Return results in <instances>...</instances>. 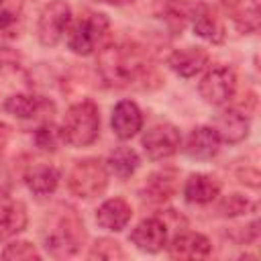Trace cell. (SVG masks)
<instances>
[{"label": "cell", "mask_w": 261, "mask_h": 261, "mask_svg": "<svg viewBox=\"0 0 261 261\" xmlns=\"http://www.w3.org/2000/svg\"><path fill=\"white\" fill-rule=\"evenodd\" d=\"M29 88L31 77L22 67H18V63H0V90H10L16 94L27 92Z\"/></svg>", "instance_id": "obj_25"}, {"label": "cell", "mask_w": 261, "mask_h": 261, "mask_svg": "<svg viewBox=\"0 0 261 261\" xmlns=\"http://www.w3.org/2000/svg\"><path fill=\"white\" fill-rule=\"evenodd\" d=\"M190 20H192L194 33L200 39H204V41H208L212 45H220L224 41V37H226L224 24H222V20L216 16V12L210 6L196 4L194 10H192V18Z\"/></svg>", "instance_id": "obj_16"}, {"label": "cell", "mask_w": 261, "mask_h": 261, "mask_svg": "<svg viewBox=\"0 0 261 261\" xmlns=\"http://www.w3.org/2000/svg\"><path fill=\"white\" fill-rule=\"evenodd\" d=\"M239 177H241L243 184H249L253 188H259V171L257 169H245V171L239 173Z\"/></svg>", "instance_id": "obj_31"}, {"label": "cell", "mask_w": 261, "mask_h": 261, "mask_svg": "<svg viewBox=\"0 0 261 261\" xmlns=\"http://www.w3.org/2000/svg\"><path fill=\"white\" fill-rule=\"evenodd\" d=\"M167 65L171 67V71H175L181 77H194L196 73H200L208 65V51L204 47L175 49L169 55Z\"/></svg>", "instance_id": "obj_19"}, {"label": "cell", "mask_w": 261, "mask_h": 261, "mask_svg": "<svg viewBox=\"0 0 261 261\" xmlns=\"http://www.w3.org/2000/svg\"><path fill=\"white\" fill-rule=\"evenodd\" d=\"M84 241H86V228L80 214L69 206H59L49 216V224L43 230L45 251L55 259L73 257L80 253Z\"/></svg>", "instance_id": "obj_2"}, {"label": "cell", "mask_w": 261, "mask_h": 261, "mask_svg": "<svg viewBox=\"0 0 261 261\" xmlns=\"http://www.w3.org/2000/svg\"><path fill=\"white\" fill-rule=\"evenodd\" d=\"M212 128L218 133L222 143L237 145L249 137L251 122H249V116L245 112H241L237 108H224L214 116Z\"/></svg>", "instance_id": "obj_11"}, {"label": "cell", "mask_w": 261, "mask_h": 261, "mask_svg": "<svg viewBox=\"0 0 261 261\" xmlns=\"http://www.w3.org/2000/svg\"><path fill=\"white\" fill-rule=\"evenodd\" d=\"M232 10L237 27L245 33H253L259 27V2L257 0H226Z\"/></svg>", "instance_id": "obj_24"}, {"label": "cell", "mask_w": 261, "mask_h": 261, "mask_svg": "<svg viewBox=\"0 0 261 261\" xmlns=\"http://www.w3.org/2000/svg\"><path fill=\"white\" fill-rule=\"evenodd\" d=\"M198 90L204 102L212 106H224L237 92V73L228 65H214L202 75Z\"/></svg>", "instance_id": "obj_7"}, {"label": "cell", "mask_w": 261, "mask_h": 261, "mask_svg": "<svg viewBox=\"0 0 261 261\" xmlns=\"http://www.w3.org/2000/svg\"><path fill=\"white\" fill-rule=\"evenodd\" d=\"M71 27V6L65 0H51L37 20V37L43 47H55Z\"/></svg>", "instance_id": "obj_6"}, {"label": "cell", "mask_w": 261, "mask_h": 261, "mask_svg": "<svg viewBox=\"0 0 261 261\" xmlns=\"http://www.w3.org/2000/svg\"><path fill=\"white\" fill-rule=\"evenodd\" d=\"M212 253L210 241L200 232H181L167 245V255L171 259H204Z\"/></svg>", "instance_id": "obj_14"}, {"label": "cell", "mask_w": 261, "mask_h": 261, "mask_svg": "<svg viewBox=\"0 0 261 261\" xmlns=\"http://www.w3.org/2000/svg\"><path fill=\"white\" fill-rule=\"evenodd\" d=\"M67 186L71 194L77 198H96L100 196L108 186V167L98 157H86L77 159L69 173H67Z\"/></svg>", "instance_id": "obj_4"}, {"label": "cell", "mask_w": 261, "mask_h": 261, "mask_svg": "<svg viewBox=\"0 0 261 261\" xmlns=\"http://www.w3.org/2000/svg\"><path fill=\"white\" fill-rule=\"evenodd\" d=\"M167 237H169V226L161 216H151L141 220L133 230H130V243L145 251V253H159L163 247H167Z\"/></svg>", "instance_id": "obj_9"}, {"label": "cell", "mask_w": 261, "mask_h": 261, "mask_svg": "<svg viewBox=\"0 0 261 261\" xmlns=\"http://www.w3.org/2000/svg\"><path fill=\"white\" fill-rule=\"evenodd\" d=\"M133 218V208L124 198H108L96 210V222L104 230L120 232Z\"/></svg>", "instance_id": "obj_17"}, {"label": "cell", "mask_w": 261, "mask_h": 261, "mask_svg": "<svg viewBox=\"0 0 261 261\" xmlns=\"http://www.w3.org/2000/svg\"><path fill=\"white\" fill-rule=\"evenodd\" d=\"M218 210H220L222 216H241V214L255 212V210H257V204L251 202V200H247V198L241 196V194H230V196H226V198L220 202Z\"/></svg>", "instance_id": "obj_29"}, {"label": "cell", "mask_w": 261, "mask_h": 261, "mask_svg": "<svg viewBox=\"0 0 261 261\" xmlns=\"http://www.w3.org/2000/svg\"><path fill=\"white\" fill-rule=\"evenodd\" d=\"M110 124L120 141H128L143 128V112L133 100H120L112 108Z\"/></svg>", "instance_id": "obj_12"}, {"label": "cell", "mask_w": 261, "mask_h": 261, "mask_svg": "<svg viewBox=\"0 0 261 261\" xmlns=\"http://www.w3.org/2000/svg\"><path fill=\"white\" fill-rule=\"evenodd\" d=\"M177 188H179V171L173 167H163V169L153 171L147 177L143 194L149 202L163 204L177 194Z\"/></svg>", "instance_id": "obj_13"}, {"label": "cell", "mask_w": 261, "mask_h": 261, "mask_svg": "<svg viewBox=\"0 0 261 261\" xmlns=\"http://www.w3.org/2000/svg\"><path fill=\"white\" fill-rule=\"evenodd\" d=\"M96 2H102V4H110V6H126V4H133L135 0H96Z\"/></svg>", "instance_id": "obj_33"}, {"label": "cell", "mask_w": 261, "mask_h": 261, "mask_svg": "<svg viewBox=\"0 0 261 261\" xmlns=\"http://www.w3.org/2000/svg\"><path fill=\"white\" fill-rule=\"evenodd\" d=\"M98 73L106 86L149 90L159 75L149 53L135 43H108L98 53Z\"/></svg>", "instance_id": "obj_1"}, {"label": "cell", "mask_w": 261, "mask_h": 261, "mask_svg": "<svg viewBox=\"0 0 261 261\" xmlns=\"http://www.w3.org/2000/svg\"><path fill=\"white\" fill-rule=\"evenodd\" d=\"M59 179H61V173L53 165H33L24 175L27 188L37 196L53 194L55 188L59 186Z\"/></svg>", "instance_id": "obj_22"}, {"label": "cell", "mask_w": 261, "mask_h": 261, "mask_svg": "<svg viewBox=\"0 0 261 261\" xmlns=\"http://www.w3.org/2000/svg\"><path fill=\"white\" fill-rule=\"evenodd\" d=\"M88 257L90 259H102V261H114V259H124L126 253H124V249L120 247L118 241L104 237V239H98L92 245Z\"/></svg>", "instance_id": "obj_27"}, {"label": "cell", "mask_w": 261, "mask_h": 261, "mask_svg": "<svg viewBox=\"0 0 261 261\" xmlns=\"http://www.w3.org/2000/svg\"><path fill=\"white\" fill-rule=\"evenodd\" d=\"M24 0H0V31L12 27L20 12H22Z\"/></svg>", "instance_id": "obj_30"}, {"label": "cell", "mask_w": 261, "mask_h": 261, "mask_svg": "<svg viewBox=\"0 0 261 261\" xmlns=\"http://www.w3.org/2000/svg\"><path fill=\"white\" fill-rule=\"evenodd\" d=\"M108 16L102 12H84L67 31V47L75 55L94 53L108 33Z\"/></svg>", "instance_id": "obj_5"}, {"label": "cell", "mask_w": 261, "mask_h": 261, "mask_svg": "<svg viewBox=\"0 0 261 261\" xmlns=\"http://www.w3.org/2000/svg\"><path fill=\"white\" fill-rule=\"evenodd\" d=\"M4 110L16 118L29 120V118H39V116L51 118V114L55 112V106L49 98H43L31 92H16L4 100Z\"/></svg>", "instance_id": "obj_10"}, {"label": "cell", "mask_w": 261, "mask_h": 261, "mask_svg": "<svg viewBox=\"0 0 261 261\" xmlns=\"http://www.w3.org/2000/svg\"><path fill=\"white\" fill-rule=\"evenodd\" d=\"M220 194V184L212 175L206 173H192L186 179L184 186V198L190 204H210L218 198Z\"/></svg>", "instance_id": "obj_21"}, {"label": "cell", "mask_w": 261, "mask_h": 261, "mask_svg": "<svg viewBox=\"0 0 261 261\" xmlns=\"http://www.w3.org/2000/svg\"><path fill=\"white\" fill-rule=\"evenodd\" d=\"M139 165H141V159H139L137 151L130 149V147H116L108 155V161H106L108 171H112L120 179L130 177L139 169Z\"/></svg>", "instance_id": "obj_23"}, {"label": "cell", "mask_w": 261, "mask_h": 261, "mask_svg": "<svg viewBox=\"0 0 261 261\" xmlns=\"http://www.w3.org/2000/svg\"><path fill=\"white\" fill-rule=\"evenodd\" d=\"M27 222V206L20 200H8L6 196H0V241L12 239L14 234L22 232Z\"/></svg>", "instance_id": "obj_20"}, {"label": "cell", "mask_w": 261, "mask_h": 261, "mask_svg": "<svg viewBox=\"0 0 261 261\" xmlns=\"http://www.w3.org/2000/svg\"><path fill=\"white\" fill-rule=\"evenodd\" d=\"M61 139L71 147H88L100 135V110L92 100L75 102L61 122Z\"/></svg>", "instance_id": "obj_3"}, {"label": "cell", "mask_w": 261, "mask_h": 261, "mask_svg": "<svg viewBox=\"0 0 261 261\" xmlns=\"http://www.w3.org/2000/svg\"><path fill=\"white\" fill-rule=\"evenodd\" d=\"M141 145H143L145 155L151 161H161V159H167L179 151L181 135H179L177 126H173L169 122H159V124H153L151 128H147L143 133Z\"/></svg>", "instance_id": "obj_8"}, {"label": "cell", "mask_w": 261, "mask_h": 261, "mask_svg": "<svg viewBox=\"0 0 261 261\" xmlns=\"http://www.w3.org/2000/svg\"><path fill=\"white\" fill-rule=\"evenodd\" d=\"M220 137L218 133L212 128V126H196L188 141H186V147H184V153L192 159H198V161H206V159H212L218 149H220Z\"/></svg>", "instance_id": "obj_18"}, {"label": "cell", "mask_w": 261, "mask_h": 261, "mask_svg": "<svg viewBox=\"0 0 261 261\" xmlns=\"http://www.w3.org/2000/svg\"><path fill=\"white\" fill-rule=\"evenodd\" d=\"M194 6L186 0H155L153 12L155 16L169 29L171 35H179L192 18Z\"/></svg>", "instance_id": "obj_15"}, {"label": "cell", "mask_w": 261, "mask_h": 261, "mask_svg": "<svg viewBox=\"0 0 261 261\" xmlns=\"http://www.w3.org/2000/svg\"><path fill=\"white\" fill-rule=\"evenodd\" d=\"M2 259H6V261H33V259L39 261L41 253L29 241H14V243L6 245V249L2 251Z\"/></svg>", "instance_id": "obj_28"}, {"label": "cell", "mask_w": 261, "mask_h": 261, "mask_svg": "<svg viewBox=\"0 0 261 261\" xmlns=\"http://www.w3.org/2000/svg\"><path fill=\"white\" fill-rule=\"evenodd\" d=\"M33 141H35V145H37L41 151L53 153V151L57 149V145H59L63 139H61V130H59L57 126H53L49 120H45L41 126L35 128Z\"/></svg>", "instance_id": "obj_26"}, {"label": "cell", "mask_w": 261, "mask_h": 261, "mask_svg": "<svg viewBox=\"0 0 261 261\" xmlns=\"http://www.w3.org/2000/svg\"><path fill=\"white\" fill-rule=\"evenodd\" d=\"M10 137H12V128H10L6 122H2V120H0V155H2V153H4V149L8 147Z\"/></svg>", "instance_id": "obj_32"}]
</instances>
